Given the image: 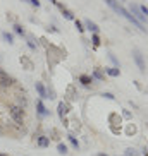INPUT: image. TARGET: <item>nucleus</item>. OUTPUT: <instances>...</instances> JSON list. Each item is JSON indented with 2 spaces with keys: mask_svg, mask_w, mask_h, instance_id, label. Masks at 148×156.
<instances>
[{
  "mask_svg": "<svg viewBox=\"0 0 148 156\" xmlns=\"http://www.w3.org/2000/svg\"><path fill=\"white\" fill-rule=\"evenodd\" d=\"M105 4L109 5V7H110L112 10H116V12H117L119 16H122L124 19H128V21H129L131 24H134V26H136V28H138L141 33H146V28H145V26H143L141 23H138V21H136V19L133 17V14H131V12H129L128 9H124L122 5L117 4V0H105Z\"/></svg>",
  "mask_w": 148,
  "mask_h": 156,
  "instance_id": "obj_1",
  "label": "nucleus"
},
{
  "mask_svg": "<svg viewBox=\"0 0 148 156\" xmlns=\"http://www.w3.org/2000/svg\"><path fill=\"white\" fill-rule=\"evenodd\" d=\"M9 115H10V119H12L17 129L23 127V119H24V108L23 106L16 105V103H10L9 105Z\"/></svg>",
  "mask_w": 148,
  "mask_h": 156,
  "instance_id": "obj_2",
  "label": "nucleus"
},
{
  "mask_svg": "<svg viewBox=\"0 0 148 156\" xmlns=\"http://www.w3.org/2000/svg\"><path fill=\"white\" fill-rule=\"evenodd\" d=\"M133 58H134V62H136V65H138V69L141 70V72H145V70H146V65H145L143 55L139 53V50H134L133 51Z\"/></svg>",
  "mask_w": 148,
  "mask_h": 156,
  "instance_id": "obj_3",
  "label": "nucleus"
},
{
  "mask_svg": "<svg viewBox=\"0 0 148 156\" xmlns=\"http://www.w3.org/2000/svg\"><path fill=\"white\" fill-rule=\"evenodd\" d=\"M131 12H133V17L138 21V23H141L143 24V21H145V16H143V12H141V9H139L136 4H131Z\"/></svg>",
  "mask_w": 148,
  "mask_h": 156,
  "instance_id": "obj_4",
  "label": "nucleus"
},
{
  "mask_svg": "<svg viewBox=\"0 0 148 156\" xmlns=\"http://www.w3.org/2000/svg\"><path fill=\"white\" fill-rule=\"evenodd\" d=\"M14 84V79L10 76H5V77H0V89H9L10 86Z\"/></svg>",
  "mask_w": 148,
  "mask_h": 156,
  "instance_id": "obj_5",
  "label": "nucleus"
},
{
  "mask_svg": "<svg viewBox=\"0 0 148 156\" xmlns=\"http://www.w3.org/2000/svg\"><path fill=\"white\" fill-rule=\"evenodd\" d=\"M35 87H36L38 94H40L42 98H48V94H46V91H45V87H43L42 83H36V84H35Z\"/></svg>",
  "mask_w": 148,
  "mask_h": 156,
  "instance_id": "obj_6",
  "label": "nucleus"
},
{
  "mask_svg": "<svg viewBox=\"0 0 148 156\" xmlns=\"http://www.w3.org/2000/svg\"><path fill=\"white\" fill-rule=\"evenodd\" d=\"M38 146H40V147H46V146H50V139L45 137V136H40V137H38Z\"/></svg>",
  "mask_w": 148,
  "mask_h": 156,
  "instance_id": "obj_7",
  "label": "nucleus"
},
{
  "mask_svg": "<svg viewBox=\"0 0 148 156\" xmlns=\"http://www.w3.org/2000/svg\"><path fill=\"white\" fill-rule=\"evenodd\" d=\"M36 108H38V113L42 115V117H45V115H48V112H46L45 105L42 103V100H40V101H36Z\"/></svg>",
  "mask_w": 148,
  "mask_h": 156,
  "instance_id": "obj_8",
  "label": "nucleus"
},
{
  "mask_svg": "<svg viewBox=\"0 0 148 156\" xmlns=\"http://www.w3.org/2000/svg\"><path fill=\"white\" fill-rule=\"evenodd\" d=\"M84 26H86V28H88L90 31H93V33H97V31H98V26H97L95 23H93V21H90V19L86 21V23H84Z\"/></svg>",
  "mask_w": 148,
  "mask_h": 156,
  "instance_id": "obj_9",
  "label": "nucleus"
},
{
  "mask_svg": "<svg viewBox=\"0 0 148 156\" xmlns=\"http://www.w3.org/2000/svg\"><path fill=\"white\" fill-rule=\"evenodd\" d=\"M16 105L23 106V108H26L28 106V101H26V96H21V94H17V103Z\"/></svg>",
  "mask_w": 148,
  "mask_h": 156,
  "instance_id": "obj_10",
  "label": "nucleus"
},
{
  "mask_svg": "<svg viewBox=\"0 0 148 156\" xmlns=\"http://www.w3.org/2000/svg\"><path fill=\"white\" fill-rule=\"evenodd\" d=\"M79 81H81L84 86H88V84L93 81V77H90V76H81V77H79Z\"/></svg>",
  "mask_w": 148,
  "mask_h": 156,
  "instance_id": "obj_11",
  "label": "nucleus"
},
{
  "mask_svg": "<svg viewBox=\"0 0 148 156\" xmlns=\"http://www.w3.org/2000/svg\"><path fill=\"white\" fill-rule=\"evenodd\" d=\"M107 74H109V76H112V77H117V76H119V69H116V67L107 69Z\"/></svg>",
  "mask_w": 148,
  "mask_h": 156,
  "instance_id": "obj_12",
  "label": "nucleus"
},
{
  "mask_svg": "<svg viewBox=\"0 0 148 156\" xmlns=\"http://www.w3.org/2000/svg\"><path fill=\"white\" fill-rule=\"evenodd\" d=\"M2 36H4V40L7 43H12L14 41V38H12V34H10V33H2Z\"/></svg>",
  "mask_w": 148,
  "mask_h": 156,
  "instance_id": "obj_13",
  "label": "nucleus"
},
{
  "mask_svg": "<svg viewBox=\"0 0 148 156\" xmlns=\"http://www.w3.org/2000/svg\"><path fill=\"white\" fill-rule=\"evenodd\" d=\"M64 113H65V105H64V103H59V115H60V119H64Z\"/></svg>",
  "mask_w": 148,
  "mask_h": 156,
  "instance_id": "obj_14",
  "label": "nucleus"
},
{
  "mask_svg": "<svg viewBox=\"0 0 148 156\" xmlns=\"http://www.w3.org/2000/svg\"><path fill=\"white\" fill-rule=\"evenodd\" d=\"M69 142H71V144H72L74 147H76V149H78V147H79V142H78V139L74 137V136H69Z\"/></svg>",
  "mask_w": 148,
  "mask_h": 156,
  "instance_id": "obj_15",
  "label": "nucleus"
},
{
  "mask_svg": "<svg viewBox=\"0 0 148 156\" xmlns=\"http://www.w3.org/2000/svg\"><path fill=\"white\" fill-rule=\"evenodd\" d=\"M57 149H59L60 154H65V153H67V146H65V144H59V146H57Z\"/></svg>",
  "mask_w": 148,
  "mask_h": 156,
  "instance_id": "obj_16",
  "label": "nucleus"
},
{
  "mask_svg": "<svg viewBox=\"0 0 148 156\" xmlns=\"http://www.w3.org/2000/svg\"><path fill=\"white\" fill-rule=\"evenodd\" d=\"M93 77L98 79V81H103V74L100 72V70H95V72H93Z\"/></svg>",
  "mask_w": 148,
  "mask_h": 156,
  "instance_id": "obj_17",
  "label": "nucleus"
},
{
  "mask_svg": "<svg viewBox=\"0 0 148 156\" xmlns=\"http://www.w3.org/2000/svg\"><path fill=\"white\" fill-rule=\"evenodd\" d=\"M14 31L17 33V34H21V36H23V34H24V29L21 28V26H19V24H16V26H14Z\"/></svg>",
  "mask_w": 148,
  "mask_h": 156,
  "instance_id": "obj_18",
  "label": "nucleus"
},
{
  "mask_svg": "<svg viewBox=\"0 0 148 156\" xmlns=\"http://www.w3.org/2000/svg\"><path fill=\"white\" fill-rule=\"evenodd\" d=\"M62 12H64V17H65V19H74V16L71 14L69 10H65V9H62Z\"/></svg>",
  "mask_w": 148,
  "mask_h": 156,
  "instance_id": "obj_19",
  "label": "nucleus"
},
{
  "mask_svg": "<svg viewBox=\"0 0 148 156\" xmlns=\"http://www.w3.org/2000/svg\"><path fill=\"white\" fill-rule=\"evenodd\" d=\"M91 41H93V45H100V38H98L97 34H93V38H91Z\"/></svg>",
  "mask_w": 148,
  "mask_h": 156,
  "instance_id": "obj_20",
  "label": "nucleus"
},
{
  "mask_svg": "<svg viewBox=\"0 0 148 156\" xmlns=\"http://www.w3.org/2000/svg\"><path fill=\"white\" fill-rule=\"evenodd\" d=\"M76 28H78V31H79V33H83V31H84V28H83V24L79 23V21H76Z\"/></svg>",
  "mask_w": 148,
  "mask_h": 156,
  "instance_id": "obj_21",
  "label": "nucleus"
},
{
  "mask_svg": "<svg viewBox=\"0 0 148 156\" xmlns=\"http://www.w3.org/2000/svg\"><path fill=\"white\" fill-rule=\"evenodd\" d=\"M139 9H141V12H143V16H148V7H146V5H141Z\"/></svg>",
  "mask_w": 148,
  "mask_h": 156,
  "instance_id": "obj_22",
  "label": "nucleus"
},
{
  "mask_svg": "<svg viewBox=\"0 0 148 156\" xmlns=\"http://www.w3.org/2000/svg\"><path fill=\"white\" fill-rule=\"evenodd\" d=\"M31 2V5H35V7H40V0H29Z\"/></svg>",
  "mask_w": 148,
  "mask_h": 156,
  "instance_id": "obj_23",
  "label": "nucleus"
},
{
  "mask_svg": "<svg viewBox=\"0 0 148 156\" xmlns=\"http://www.w3.org/2000/svg\"><path fill=\"white\" fill-rule=\"evenodd\" d=\"M103 96H105V98H109V100H114V98H116V96H114V94H112V93H105Z\"/></svg>",
  "mask_w": 148,
  "mask_h": 156,
  "instance_id": "obj_24",
  "label": "nucleus"
},
{
  "mask_svg": "<svg viewBox=\"0 0 148 156\" xmlns=\"http://www.w3.org/2000/svg\"><path fill=\"white\" fill-rule=\"evenodd\" d=\"M126 156H134V151L133 149H128V151H126Z\"/></svg>",
  "mask_w": 148,
  "mask_h": 156,
  "instance_id": "obj_25",
  "label": "nucleus"
},
{
  "mask_svg": "<svg viewBox=\"0 0 148 156\" xmlns=\"http://www.w3.org/2000/svg\"><path fill=\"white\" fill-rule=\"evenodd\" d=\"M28 45H29V48H33V50L36 48V45H35V43H33V41H28Z\"/></svg>",
  "mask_w": 148,
  "mask_h": 156,
  "instance_id": "obj_26",
  "label": "nucleus"
},
{
  "mask_svg": "<svg viewBox=\"0 0 148 156\" xmlns=\"http://www.w3.org/2000/svg\"><path fill=\"white\" fill-rule=\"evenodd\" d=\"M5 76H7V74H5V72H4V70L0 69V77H5Z\"/></svg>",
  "mask_w": 148,
  "mask_h": 156,
  "instance_id": "obj_27",
  "label": "nucleus"
},
{
  "mask_svg": "<svg viewBox=\"0 0 148 156\" xmlns=\"http://www.w3.org/2000/svg\"><path fill=\"white\" fill-rule=\"evenodd\" d=\"M0 134H4V129H2V127H0Z\"/></svg>",
  "mask_w": 148,
  "mask_h": 156,
  "instance_id": "obj_28",
  "label": "nucleus"
},
{
  "mask_svg": "<svg viewBox=\"0 0 148 156\" xmlns=\"http://www.w3.org/2000/svg\"><path fill=\"white\" fill-rule=\"evenodd\" d=\"M50 2H52V4H55V2H57V0H50Z\"/></svg>",
  "mask_w": 148,
  "mask_h": 156,
  "instance_id": "obj_29",
  "label": "nucleus"
},
{
  "mask_svg": "<svg viewBox=\"0 0 148 156\" xmlns=\"http://www.w3.org/2000/svg\"><path fill=\"white\" fill-rule=\"evenodd\" d=\"M97 156H107V154H97Z\"/></svg>",
  "mask_w": 148,
  "mask_h": 156,
  "instance_id": "obj_30",
  "label": "nucleus"
},
{
  "mask_svg": "<svg viewBox=\"0 0 148 156\" xmlns=\"http://www.w3.org/2000/svg\"><path fill=\"white\" fill-rule=\"evenodd\" d=\"M0 156H5V154H2V153H0Z\"/></svg>",
  "mask_w": 148,
  "mask_h": 156,
  "instance_id": "obj_31",
  "label": "nucleus"
}]
</instances>
